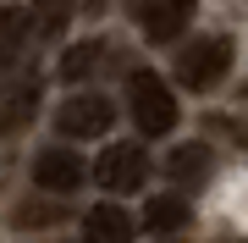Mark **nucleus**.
Returning a JSON list of instances; mask_svg holds the SVG:
<instances>
[{"mask_svg": "<svg viewBox=\"0 0 248 243\" xmlns=\"http://www.w3.org/2000/svg\"><path fill=\"white\" fill-rule=\"evenodd\" d=\"M226 127H232V138H237V144L248 149V122H226Z\"/></svg>", "mask_w": 248, "mask_h": 243, "instance_id": "15", "label": "nucleus"}, {"mask_svg": "<svg viewBox=\"0 0 248 243\" xmlns=\"http://www.w3.org/2000/svg\"><path fill=\"white\" fill-rule=\"evenodd\" d=\"M89 177L105 194H138L143 177H149V149H143V144H105L99 161L89 166Z\"/></svg>", "mask_w": 248, "mask_h": 243, "instance_id": "4", "label": "nucleus"}, {"mask_svg": "<svg viewBox=\"0 0 248 243\" xmlns=\"http://www.w3.org/2000/svg\"><path fill=\"white\" fill-rule=\"evenodd\" d=\"M61 210H50V205H28V210H17V227H39V221H55Z\"/></svg>", "mask_w": 248, "mask_h": 243, "instance_id": "14", "label": "nucleus"}, {"mask_svg": "<svg viewBox=\"0 0 248 243\" xmlns=\"http://www.w3.org/2000/svg\"><path fill=\"white\" fill-rule=\"evenodd\" d=\"M33 105H39V78H22V89H17V99H6L0 105V127H28V116H33Z\"/></svg>", "mask_w": 248, "mask_h": 243, "instance_id": "13", "label": "nucleus"}, {"mask_svg": "<svg viewBox=\"0 0 248 243\" xmlns=\"http://www.w3.org/2000/svg\"><path fill=\"white\" fill-rule=\"evenodd\" d=\"M116 127V99L99 94V89H83V94H66L55 105V133L61 138H105Z\"/></svg>", "mask_w": 248, "mask_h": 243, "instance_id": "3", "label": "nucleus"}, {"mask_svg": "<svg viewBox=\"0 0 248 243\" xmlns=\"http://www.w3.org/2000/svg\"><path fill=\"white\" fill-rule=\"evenodd\" d=\"M83 6H89V11H105V0H83Z\"/></svg>", "mask_w": 248, "mask_h": 243, "instance_id": "16", "label": "nucleus"}, {"mask_svg": "<svg viewBox=\"0 0 248 243\" xmlns=\"http://www.w3.org/2000/svg\"><path fill=\"white\" fill-rule=\"evenodd\" d=\"M133 232H138V221L122 205H94L83 216V243H133Z\"/></svg>", "mask_w": 248, "mask_h": 243, "instance_id": "7", "label": "nucleus"}, {"mask_svg": "<svg viewBox=\"0 0 248 243\" xmlns=\"http://www.w3.org/2000/svg\"><path fill=\"white\" fill-rule=\"evenodd\" d=\"M99 66H105V45L99 39H83V45H66L61 50V83H89V78H99Z\"/></svg>", "mask_w": 248, "mask_h": 243, "instance_id": "10", "label": "nucleus"}, {"mask_svg": "<svg viewBox=\"0 0 248 243\" xmlns=\"http://www.w3.org/2000/svg\"><path fill=\"white\" fill-rule=\"evenodd\" d=\"M237 243H243V238H237Z\"/></svg>", "mask_w": 248, "mask_h": 243, "instance_id": "17", "label": "nucleus"}, {"mask_svg": "<svg viewBox=\"0 0 248 243\" xmlns=\"http://www.w3.org/2000/svg\"><path fill=\"white\" fill-rule=\"evenodd\" d=\"M72 11H78V0H33L28 6V33L33 39H55L72 28Z\"/></svg>", "mask_w": 248, "mask_h": 243, "instance_id": "11", "label": "nucleus"}, {"mask_svg": "<svg viewBox=\"0 0 248 243\" xmlns=\"http://www.w3.org/2000/svg\"><path fill=\"white\" fill-rule=\"evenodd\" d=\"M187 221H193V210H187L182 194H155L149 205H143V227H149V232H177Z\"/></svg>", "mask_w": 248, "mask_h": 243, "instance_id": "12", "label": "nucleus"}, {"mask_svg": "<svg viewBox=\"0 0 248 243\" xmlns=\"http://www.w3.org/2000/svg\"><path fill=\"white\" fill-rule=\"evenodd\" d=\"M226 72H232V39L226 33H199L177 50V78L193 94H210Z\"/></svg>", "mask_w": 248, "mask_h": 243, "instance_id": "2", "label": "nucleus"}, {"mask_svg": "<svg viewBox=\"0 0 248 243\" xmlns=\"http://www.w3.org/2000/svg\"><path fill=\"white\" fill-rule=\"evenodd\" d=\"M210 166H215L210 144H177V149L166 155L171 182H182V188H199V182H210Z\"/></svg>", "mask_w": 248, "mask_h": 243, "instance_id": "9", "label": "nucleus"}, {"mask_svg": "<svg viewBox=\"0 0 248 243\" xmlns=\"http://www.w3.org/2000/svg\"><path fill=\"white\" fill-rule=\"evenodd\" d=\"M127 116L138 122L143 138H166L171 127H177V94H171V83L160 72H133L127 78Z\"/></svg>", "mask_w": 248, "mask_h": 243, "instance_id": "1", "label": "nucleus"}, {"mask_svg": "<svg viewBox=\"0 0 248 243\" xmlns=\"http://www.w3.org/2000/svg\"><path fill=\"white\" fill-rule=\"evenodd\" d=\"M33 182L45 194H55V199H66V194H78L83 182H89V161H83L78 149H39L33 155Z\"/></svg>", "mask_w": 248, "mask_h": 243, "instance_id": "6", "label": "nucleus"}, {"mask_svg": "<svg viewBox=\"0 0 248 243\" xmlns=\"http://www.w3.org/2000/svg\"><path fill=\"white\" fill-rule=\"evenodd\" d=\"M199 0H133V22L149 45H171L177 33H187Z\"/></svg>", "mask_w": 248, "mask_h": 243, "instance_id": "5", "label": "nucleus"}, {"mask_svg": "<svg viewBox=\"0 0 248 243\" xmlns=\"http://www.w3.org/2000/svg\"><path fill=\"white\" fill-rule=\"evenodd\" d=\"M28 6H0V78L17 72V61L28 55Z\"/></svg>", "mask_w": 248, "mask_h": 243, "instance_id": "8", "label": "nucleus"}]
</instances>
